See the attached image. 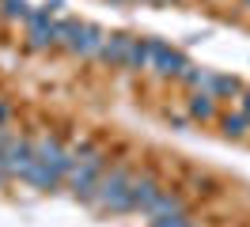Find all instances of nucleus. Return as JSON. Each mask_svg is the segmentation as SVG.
<instances>
[{"label": "nucleus", "instance_id": "nucleus-22", "mask_svg": "<svg viewBox=\"0 0 250 227\" xmlns=\"http://www.w3.org/2000/svg\"><path fill=\"white\" fill-rule=\"evenodd\" d=\"M243 4H247V8H250V0H243Z\"/></svg>", "mask_w": 250, "mask_h": 227}, {"label": "nucleus", "instance_id": "nucleus-3", "mask_svg": "<svg viewBox=\"0 0 250 227\" xmlns=\"http://www.w3.org/2000/svg\"><path fill=\"white\" fill-rule=\"evenodd\" d=\"M159 189H163V182H159V174L152 166L141 170V174H133V182H129V189H125V197H122V205H118V216H125V212H144Z\"/></svg>", "mask_w": 250, "mask_h": 227}, {"label": "nucleus", "instance_id": "nucleus-20", "mask_svg": "<svg viewBox=\"0 0 250 227\" xmlns=\"http://www.w3.org/2000/svg\"><path fill=\"white\" fill-rule=\"evenodd\" d=\"M141 4H171V0H141Z\"/></svg>", "mask_w": 250, "mask_h": 227}, {"label": "nucleus", "instance_id": "nucleus-16", "mask_svg": "<svg viewBox=\"0 0 250 227\" xmlns=\"http://www.w3.org/2000/svg\"><path fill=\"white\" fill-rule=\"evenodd\" d=\"M152 227H193V216H189V212H178V216H163V220H152Z\"/></svg>", "mask_w": 250, "mask_h": 227}, {"label": "nucleus", "instance_id": "nucleus-13", "mask_svg": "<svg viewBox=\"0 0 250 227\" xmlns=\"http://www.w3.org/2000/svg\"><path fill=\"white\" fill-rule=\"evenodd\" d=\"M178 80H182L189 91H208V83H212V68H205V64H193V61H189Z\"/></svg>", "mask_w": 250, "mask_h": 227}, {"label": "nucleus", "instance_id": "nucleus-14", "mask_svg": "<svg viewBox=\"0 0 250 227\" xmlns=\"http://www.w3.org/2000/svg\"><path fill=\"white\" fill-rule=\"evenodd\" d=\"M189 189H193V197H220V178H212V174H205V170H193L189 174Z\"/></svg>", "mask_w": 250, "mask_h": 227}, {"label": "nucleus", "instance_id": "nucleus-4", "mask_svg": "<svg viewBox=\"0 0 250 227\" xmlns=\"http://www.w3.org/2000/svg\"><path fill=\"white\" fill-rule=\"evenodd\" d=\"M34 159H38V140L34 136H12V144H8V151H4V174L8 178H27V170L34 166Z\"/></svg>", "mask_w": 250, "mask_h": 227}, {"label": "nucleus", "instance_id": "nucleus-11", "mask_svg": "<svg viewBox=\"0 0 250 227\" xmlns=\"http://www.w3.org/2000/svg\"><path fill=\"white\" fill-rule=\"evenodd\" d=\"M216 125H220V133L228 136V140H247V136H250V118L243 114V110H228V114H220Z\"/></svg>", "mask_w": 250, "mask_h": 227}, {"label": "nucleus", "instance_id": "nucleus-15", "mask_svg": "<svg viewBox=\"0 0 250 227\" xmlns=\"http://www.w3.org/2000/svg\"><path fill=\"white\" fill-rule=\"evenodd\" d=\"M0 12H4V19H12V23H27L34 8L27 0H0Z\"/></svg>", "mask_w": 250, "mask_h": 227}, {"label": "nucleus", "instance_id": "nucleus-1", "mask_svg": "<svg viewBox=\"0 0 250 227\" xmlns=\"http://www.w3.org/2000/svg\"><path fill=\"white\" fill-rule=\"evenodd\" d=\"M129 182H133V170H129L125 163L106 166V174H103V182H99V189L91 193V201H87V205H95V208L106 212V216H118V205H122Z\"/></svg>", "mask_w": 250, "mask_h": 227}, {"label": "nucleus", "instance_id": "nucleus-23", "mask_svg": "<svg viewBox=\"0 0 250 227\" xmlns=\"http://www.w3.org/2000/svg\"><path fill=\"white\" fill-rule=\"evenodd\" d=\"M171 4H174V0H171Z\"/></svg>", "mask_w": 250, "mask_h": 227}, {"label": "nucleus", "instance_id": "nucleus-10", "mask_svg": "<svg viewBox=\"0 0 250 227\" xmlns=\"http://www.w3.org/2000/svg\"><path fill=\"white\" fill-rule=\"evenodd\" d=\"M152 49H156V38H133V49L125 57V72H152Z\"/></svg>", "mask_w": 250, "mask_h": 227}, {"label": "nucleus", "instance_id": "nucleus-9", "mask_svg": "<svg viewBox=\"0 0 250 227\" xmlns=\"http://www.w3.org/2000/svg\"><path fill=\"white\" fill-rule=\"evenodd\" d=\"M178 212H189L186 201H182V193L171 189V186H163V189L152 197V205L144 208V216H148V220H163V216H178Z\"/></svg>", "mask_w": 250, "mask_h": 227}, {"label": "nucleus", "instance_id": "nucleus-21", "mask_svg": "<svg viewBox=\"0 0 250 227\" xmlns=\"http://www.w3.org/2000/svg\"><path fill=\"white\" fill-rule=\"evenodd\" d=\"M4 182H8V174H4V166H0V186H4Z\"/></svg>", "mask_w": 250, "mask_h": 227}, {"label": "nucleus", "instance_id": "nucleus-7", "mask_svg": "<svg viewBox=\"0 0 250 227\" xmlns=\"http://www.w3.org/2000/svg\"><path fill=\"white\" fill-rule=\"evenodd\" d=\"M133 38H137V34H125V30L106 34V42H103V49H99L95 61H103V64H110V68H122L125 57H129V49H133Z\"/></svg>", "mask_w": 250, "mask_h": 227}, {"label": "nucleus", "instance_id": "nucleus-5", "mask_svg": "<svg viewBox=\"0 0 250 227\" xmlns=\"http://www.w3.org/2000/svg\"><path fill=\"white\" fill-rule=\"evenodd\" d=\"M27 45L31 49H53L57 45V19L49 8H34L27 19Z\"/></svg>", "mask_w": 250, "mask_h": 227}, {"label": "nucleus", "instance_id": "nucleus-2", "mask_svg": "<svg viewBox=\"0 0 250 227\" xmlns=\"http://www.w3.org/2000/svg\"><path fill=\"white\" fill-rule=\"evenodd\" d=\"M110 166V151H91L87 159H80L76 166H72V174H68V189H72V197H80V201H91V193L99 189V182H103V174H106Z\"/></svg>", "mask_w": 250, "mask_h": 227}, {"label": "nucleus", "instance_id": "nucleus-12", "mask_svg": "<svg viewBox=\"0 0 250 227\" xmlns=\"http://www.w3.org/2000/svg\"><path fill=\"white\" fill-rule=\"evenodd\" d=\"M208 91H212V95H216L220 103H224V99H239V95H243V80H239V76H228V72H212V83H208Z\"/></svg>", "mask_w": 250, "mask_h": 227}, {"label": "nucleus", "instance_id": "nucleus-19", "mask_svg": "<svg viewBox=\"0 0 250 227\" xmlns=\"http://www.w3.org/2000/svg\"><path fill=\"white\" fill-rule=\"evenodd\" d=\"M8 114H12V106H8V103H0V129H4V121H8Z\"/></svg>", "mask_w": 250, "mask_h": 227}, {"label": "nucleus", "instance_id": "nucleus-6", "mask_svg": "<svg viewBox=\"0 0 250 227\" xmlns=\"http://www.w3.org/2000/svg\"><path fill=\"white\" fill-rule=\"evenodd\" d=\"M186 64H189V57L178 49V45H167V42L156 38V49H152V76H159V80H178Z\"/></svg>", "mask_w": 250, "mask_h": 227}, {"label": "nucleus", "instance_id": "nucleus-17", "mask_svg": "<svg viewBox=\"0 0 250 227\" xmlns=\"http://www.w3.org/2000/svg\"><path fill=\"white\" fill-rule=\"evenodd\" d=\"M8 144H12V133H8V129H0V163H4V151H8Z\"/></svg>", "mask_w": 250, "mask_h": 227}, {"label": "nucleus", "instance_id": "nucleus-18", "mask_svg": "<svg viewBox=\"0 0 250 227\" xmlns=\"http://www.w3.org/2000/svg\"><path fill=\"white\" fill-rule=\"evenodd\" d=\"M239 106H243V114H247V118H250V87L243 91V95H239Z\"/></svg>", "mask_w": 250, "mask_h": 227}, {"label": "nucleus", "instance_id": "nucleus-8", "mask_svg": "<svg viewBox=\"0 0 250 227\" xmlns=\"http://www.w3.org/2000/svg\"><path fill=\"white\" fill-rule=\"evenodd\" d=\"M186 118H189V121H201V125L216 121V118H220V99L212 95V91H189V99H186Z\"/></svg>", "mask_w": 250, "mask_h": 227}]
</instances>
